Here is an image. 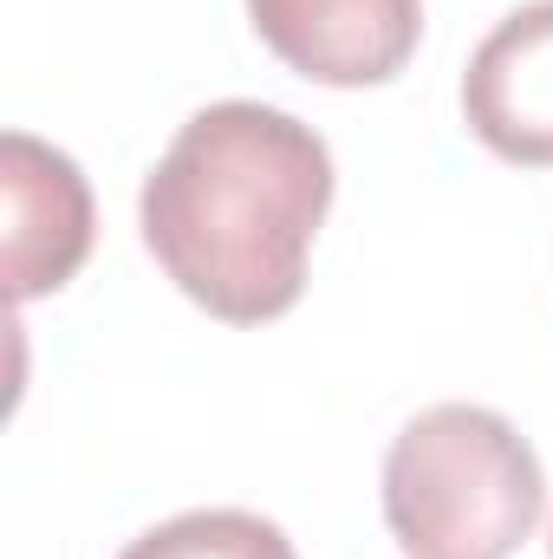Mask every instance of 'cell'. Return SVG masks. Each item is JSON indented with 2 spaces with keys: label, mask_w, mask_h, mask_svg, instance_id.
I'll list each match as a JSON object with an SVG mask.
<instances>
[{
  "label": "cell",
  "mask_w": 553,
  "mask_h": 559,
  "mask_svg": "<svg viewBox=\"0 0 553 559\" xmlns=\"http://www.w3.org/2000/svg\"><path fill=\"white\" fill-rule=\"evenodd\" d=\"M332 209V150L293 111L222 98L196 111L143 176V248L202 312L268 325L306 286Z\"/></svg>",
  "instance_id": "cell-1"
},
{
  "label": "cell",
  "mask_w": 553,
  "mask_h": 559,
  "mask_svg": "<svg viewBox=\"0 0 553 559\" xmlns=\"http://www.w3.org/2000/svg\"><path fill=\"white\" fill-rule=\"evenodd\" d=\"M541 508V455L482 404L416 411L385 455V521L411 559H508L534 540Z\"/></svg>",
  "instance_id": "cell-2"
},
{
  "label": "cell",
  "mask_w": 553,
  "mask_h": 559,
  "mask_svg": "<svg viewBox=\"0 0 553 559\" xmlns=\"http://www.w3.org/2000/svg\"><path fill=\"white\" fill-rule=\"evenodd\" d=\"M92 254V189L79 163L52 143L0 138V280L7 306L59 293Z\"/></svg>",
  "instance_id": "cell-3"
},
{
  "label": "cell",
  "mask_w": 553,
  "mask_h": 559,
  "mask_svg": "<svg viewBox=\"0 0 553 559\" xmlns=\"http://www.w3.org/2000/svg\"><path fill=\"white\" fill-rule=\"evenodd\" d=\"M261 46L313 85H385L411 66L423 0H248Z\"/></svg>",
  "instance_id": "cell-4"
},
{
  "label": "cell",
  "mask_w": 553,
  "mask_h": 559,
  "mask_svg": "<svg viewBox=\"0 0 553 559\" xmlns=\"http://www.w3.org/2000/svg\"><path fill=\"white\" fill-rule=\"evenodd\" d=\"M462 118L502 163L553 169V0L515 7L462 72Z\"/></svg>",
  "instance_id": "cell-5"
},
{
  "label": "cell",
  "mask_w": 553,
  "mask_h": 559,
  "mask_svg": "<svg viewBox=\"0 0 553 559\" xmlns=\"http://www.w3.org/2000/svg\"><path fill=\"white\" fill-rule=\"evenodd\" d=\"M118 559H299L274 521L248 508H196L138 534Z\"/></svg>",
  "instance_id": "cell-6"
},
{
  "label": "cell",
  "mask_w": 553,
  "mask_h": 559,
  "mask_svg": "<svg viewBox=\"0 0 553 559\" xmlns=\"http://www.w3.org/2000/svg\"><path fill=\"white\" fill-rule=\"evenodd\" d=\"M548 554H553V534H548Z\"/></svg>",
  "instance_id": "cell-7"
}]
</instances>
